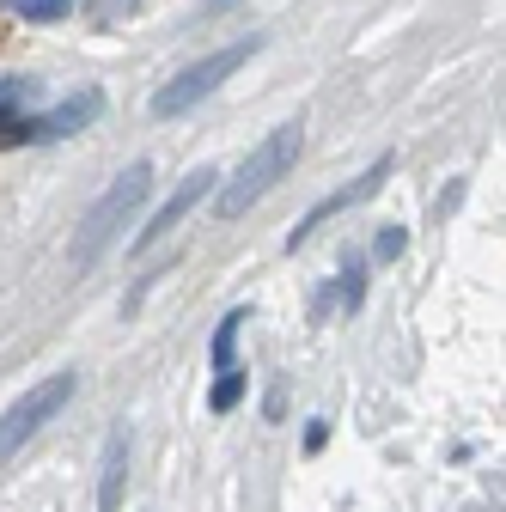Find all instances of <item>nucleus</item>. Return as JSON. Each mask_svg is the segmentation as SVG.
I'll use <instances>...</instances> for the list:
<instances>
[{
    "label": "nucleus",
    "instance_id": "1",
    "mask_svg": "<svg viewBox=\"0 0 506 512\" xmlns=\"http://www.w3.org/2000/svg\"><path fill=\"white\" fill-rule=\"evenodd\" d=\"M299 147H305V128L299 122H281V128H269V135L257 141V153H250L226 183H220V202H214V214L220 220H238V214H250L269 189L299 165Z\"/></svg>",
    "mask_w": 506,
    "mask_h": 512
},
{
    "label": "nucleus",
    "instance_id": "2",
    "mask_svg": "<svg viewBox=\"0 0 506 512\" xmlns=\"http://www.w3.org/2000/svg\"><path fill=\"white\" fill-rule=\"evenodd\" d=\"M147 196H153V165H129V171H122V177L104 189V196L86 208V220H80V232H74V256H68V263H74V269H92L98 256L122 238V226L141 214Z\"/></svg>",
    "mask_w": 506,
    "mask_h": 512
},
{
    "label": "nucleus",
    "instance_id": "3",
    "mask_svg": "<svg viewBox=\"0 0 506 512\" xmlns=\"http://www.w3.org/2000/svg\"><path fill=\"white\" fill-rule=\"evenodd\" d=\"M250 55H257V37H238V43H226V49H214V55H202V61H189L177 80H165V86L147 98V110H153L159 122H171V116H183V110H196L208 92H220L226 74L244 68Z\"/></svg>",
    "mask_w": 506,
    "mask_h": 512
},
{
    "label": "nucleus",
    "instance_id": "4",
    "mask_svg": "<svg viewBox=\"0 0 506 512\" xmlns=\"http://www.w3.org/2000/svg\"><path fill=\"white\" fill-rule=\"evenodd\" d=\"M74 391H80V378L74 372H55V378H43V384H31V391L7 409V415H0V464H7V458H19L25 452V445L61 415V409H68L74 403Z\"/></svg>",
    "mask_w": 506,
    "mask_h": 512
},
{
    "label": "nucleus",
    "instance_id": "5",
    "mask_svg": "<svg viewBox=\"0 0 506 512\" xmlns=\"http://www.w3.org/2000/svg\"><path fill=\"white\" fill-rule=\"evenodd\" d=\"M214 183H220V171H214V165H196V171H189V177L171 189V196L153 208V220L135 232V250H153L165 232H177V220H183L189 208H202V196H214Z\"/></svg>",
    "mask_w": 506,
    "mask_h": 512
},
{
    "label": "nucleus",
    "instance_id": "6",
    "mask_svg": "<svg viewBox=\"0 0 506 512\" xmlns=\"http://www.w3.org/2000/svg\"><path fill=\"white\" fill-rule=\"evenodd\" d=\"M385 177H391V159H372V171H366L360 183H348V189H336V196H324L318 208H311V214H305V220H299V226L287 232V250H299V244H305L311 232H318V226H324L330 214H348V208H360V202H372V196H378V189H385Z\"/></svg>",
    "mask_w": 506,
    "mask_h": 512
},
{
    "label": "nucleus",
    "instance_id": "7",
    "mask_svg": "<svg viewBox=\"0 0 506 512\" xmlns=\"http://www.w3.org/2000/svg\"><path fill=\"white\" fill-rule=\"evenodd\" d=\"M104 116V92H74V98H61L55 110H43V116H31V135L37 141H68V135H80L86 122H98Z\"/></svg>",
    "mask_w": 506,
    "mask_h": 512
},
{
    "label": "nucleus",
    "instance_id": "8",
    "mask_svg": "<svg viewBox=\"0 0 506 512\" xmlns=\"http://www.w3.org/2000/svg\"><path fill=\"white\" fill-rule=\"evenodd\" d=\"M122 488H129V421L110 427L104 464H98V512H122Z\"/></svg>",
    "mask_w": 506,
    "mask_h": 512
},
{
    "label": "nucleus",
    "instance_id": "9",
    "mask_svg": "<svg viewBox=\"0 0 506 512\" xmlns=\"http://www.w3.org/2000/svg\"><path fill=\"white\" fill-rule=\"evenodd\" d=\"M244 324H250L244 311H226V317H220V330H214V372L232 366V348H238V330H244Z\"/></svg>",
    "mask_w": 506,
    "mask_h": 512
},
{
    "label": "nucleus",
    "instance_id": "10",
    "mask_svg": "<svg viewBox=\"0 0 506 512\" xmlns=\"http://www.w3.org/2000/svg\"><path fill=\"white\" fill-rule=\"evenodd\" d=\"M7 7L31 25H55V19H68L74 13V0H7Z\"/></svg>",
    "mask_w": 506,
    "mask_h": 512
},
{
    "label": "nucleus",
    "instance_id": "11",
    "mask_svg": "<svg viewBox=\"0 0 506 512\" xmlns=\"http://www.w3.org/2000/svg\"><path fill=\"white\" fill-rule=\"evenodd\" d=\"M238 397H244V372L226 366V372L214 378V397H208V403H214V415H226V409H238Z\"/></svg>",
    "mask_w": 506,
    "mask_h": 512
},
{
    "label": "nucleus",
    "instance_id": "12",
    "mask_svg": "<svg viewBox=\"0 0 506 512\" xmlns=\"http://www.w3.org/2000/svg\"><path fill=\"white\" fill-rule=\"evenodd\" d=\"M31 92H37L31 80H7V86H0V116H19L31 104Z\"/></svg>",
    "mask_w": 506,
    "mask_h": 512
},
{
    "label": "nucleus",
    "instance_id": "13",
    "mask_svg": "<svg viewBox=\"0 0 506 512\" xmlns=\"http://www.w3.org/2000/svg\"><path fill=\"white\" fill-rule=\"evenodd\" d=\"M403 244H409L403 226H385V232H378V256H403Z\"/></svg>",
    "mask_w": 506,
    "mask_h": 512
},
{
    "label": "nucleus",
    "instance_id": "14",
    "mask_svg": "<svg viewBox=\"0 0 506 512\" xmlns=\"http://www.w3.org/2000/svg\"><path fill=\"white\" fill-rule=\"evenodd\" d=\"M342 305L348 311L360 305V263H354V256H348V275H342Z\"/></svg>",
    "mask_w": 506,
    "mask_h": 512
},
{
    "label": "nucleus",
    "instance_id": "15",
    "mask_svg": "<svg viewBox=\"0 0 506 512\" xmlns=\"http://www.w3.org/2000/svg\"><path fill=\"white\" fill-rule=\"evenodd\" d=\"M135 7V0H92V19L104 25V19H116V13H129Z\"/></svg>",
    "mask_w": 506,
    "mask_h": 512
}]
</instances>
